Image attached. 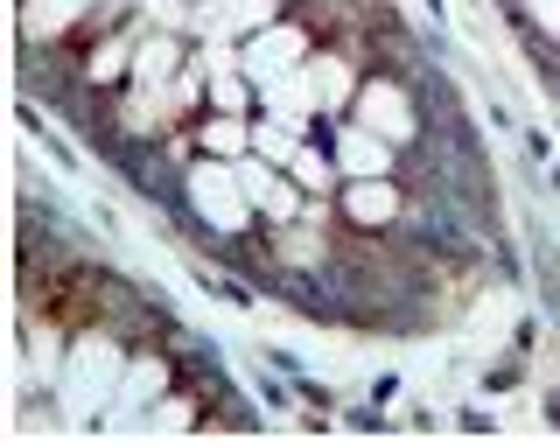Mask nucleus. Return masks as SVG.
I'll return each mask as SVG.
<instances>
[{
  "mask_svg": "<svg viewBox=\"0 0 560 448\" xmlns=\"http://www.w3.org/2000/svg\"><path fill=\"white\" fill-rule=\"evenodd\" d=\"M28 78H35V84H43V78H49V63H43V57H35V63H28ZM57 78H78V57H70V49H57Z\"/></svg>",
  "mask_w": 560,
  "mask_h": 448,
  "instance_id": "1",
  "label": "nucleus"
}]
</instances>
